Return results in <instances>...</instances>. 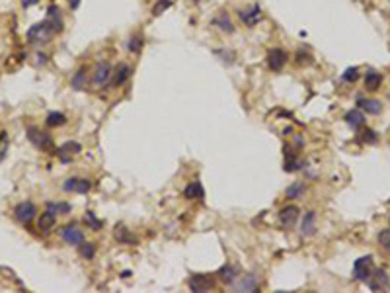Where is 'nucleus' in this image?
<instances>
[{
	"mask_svg": "<svg viewBox=\"0 0 390 293\" xmlns=\"http://www.w3.org/2000/svg\"><path fill=\"white\" fill-rule=\"evenodd\" d=\"M28 139H30V143L39 149V151H45V153H55L57 149H55V143H53V137L49 135V133H45V131H41V129L34 127V125H30L28 127Z\"/></svg>",
	"mask_w": 390,
	"mask_h": 293,
	"instance_id": "1",
	"label": "nucleus"
},
{
	"mask_svg": "<svg viewBox=\"0 0 390 293\" xmlns=\"http://www.w3.org/2000/svg\"><path fill=\"white\" fill-rule=\"evenodd\" d=\"M53 30L49 28V24L43 20L39 24H34L28 32H26V39L28 43H49V39L53 37Z\"/></svg>",
	"mask_w": 390,
	"mask_h": 293,
	"instance_id": "2",
	"label": "nucleus"
},
{
	"mask_svg": "<svg viewBox=\"0 0 390 293\" xmlns=\"http://www.w3.org/2000/svg\"><path fill=\"white\" fill-rule=\"evenodd\" d=\"M111 74H113V69H111V65L107 63V61H100L96 67H94V71H92V86L94 88H104L107 86L109 82H111Z\"/></svg>",
	"mask_w": 390,
	"mask_h": 293,
	"instance_id": "3",
	"label": "nucleus"
},
{
	"mask_svg": "<svg viewBox=\"0 0 390 293\" xmlns=\"http://www.w3.org/2000/svg\"><path fill=\"white\" fill-rule=\"evenodd\" d=\"M365 283L371 287L372 291H386L390 287V277L384 268H376V270H372L371 272L369 279H367Z\"/></svg>",
	"mask_w": 390,
	"mask_h": 293,
	"instance_id": "4",
	"label": "nucleus"
},
{
	"mask_svg": "<svg viewBox=\"0 0 390 293\" xmlns=\"http://www.w3.org/2000/svg\"><path fill=\"white\" fill-rule=\"evenodd\" d=\"M287 61H289V55L281 47H275V49H271L267 53V67H269L271 73H281L285 69V65H287Z\"/></svg>",
	"mask_w": 390,
	"mask_h": 293,
	"instance_id": "5",
	"label": "nucleus"
},
{
	"mask_svg": "<svg viewBox=\"0 0 390 293\" xmlns=\"http://www.w3.org/2000/svg\"><path fill=\"white\" fill-rule=\"evenodd\" d=\"M36 215H37V207L32 202H22L14 207V217L22 225H30L32 221L36 219Z\"/></svg>",
	"mask_w": 390,
	"mask_h": 293,
	"instance_id": "6",
	"label": "nucleus"
},
{
	"mask_svg": "<svg viewBox=\"0 0 390 293\" xmlns=\"http://www.w3.org/2000/svg\"><path fill=\"white\" fill-rule=\"evenodd\" d=\"M238 18L242 20V24H244L246 28H254L258 22H262V18H264L262 6H260V4H252L250 8L238 10Z\"/></svg>",
	"mask_w": 390,
	"mask_h": 293,
	"instance_id": "7",
	"label": "nucleus"
},
{
	"mask_svg": "<svg viewBox=\"0 0 390 293\" xmlns=\"http://www.w3.org/2000/svg\"><path fill=\"white\" fill-rule=\"evenodd\" d=\"M372 272V258L371 256H361L355 260L353 264V277L357 281H367Z\"/></svg>",
	"mask_w": 390,
	"mask_h": 293,
	"instance_id": "8",
	"label": "nucleus"
},
{
	"mask_svg": "<svg viewBox=\"0 0 390 293\" xmlns=\"http://www.w3.org/2000/svg\"><path fill=\"white\" fill-rule=\"evenodd\" d=\"M232 285H234L236 291H246V293L258 291V289H260V275L246 274V275H242V277L238 275V279H236Z\"/></svg>",
	"mask_w": 390,
	"mask_h": 293,
	"instance_id": "9",
	"label": "nucleus"
},
{
	"mask_svg": "<svg viewBox=\"0 0 390 293\" xmlns=\"http://www.w3.org/2000/svg\"><path fill=\"white\" fill-rule=\"evenodd\" d=\"M61 240L69 246H78L84 240V233L76 225H67V227L61 229Z\"/></svg>",
	"mask_w": 390,
	"mask_h": 293,
	"instance_id": "10",
	"label": "nucleus"
},
{
	"mask_svg": "<svg viewBox=\"0 0 390 293\" xmlns=\"http://www.w3.org/2000/svg\"><path fill=\"white\" fill-rule=\"evenodd\" d=\"M187 285H189V289H191V291L205 293V291H209V289H213L215 281H213V277H209V275L195 274L187 279Z\"/></svg>",
	"mask_w": 390,
	"mask_h": 293,
	"instance_id": "11",
	"label": "nucleus"
},
{
	"mask_svg": "<svg viewBox=\"0 0 390 293\" xmlns=\"http://www.w3.org/2000/svg\"><path fill=\"white\" fill-rule=\"evenodd\" d=\"M299 213H301V209L297 205H287V207H283L279 211V223H281V227L285 231H289V229H293L297 225Z\"/></svg>",
	"mask_w": 390,
	"mask_h": 293,
	"instance_id": "12",
	"label": "nucleus"
},
{
	"mask_svg": "<svg viewBox=\"0 0 390 293\" xmlns=\"http://www.w3.org/2000/svg\"><path fill=\"white\" fill-rule=\"evenodd\" d=\"M131 73H133V69L127 65V63H119L115 69H113V74H111V86H115V88H119V86H123L125 82L131 78Z\"/></svg>",
	"mask_w": 390,
	"mask_h": 293,
	"instance_id": "13",
	"label": "nucleus"
},
{
	"mask_svg": "<svg viewBox=\"0 0 390 293\" xmlns=\"http://www.w3.org/2000/svg\"><path fill=\"white\" fill-rule=\"evenodd\" d=\"M80 151H82V145L76 143V141H71V143H65L63 146H59V149L55 151V155L61 159V163H71L72 157L78 155Z\"/></svg>",
	"mask_w": 390,
	"mask_h": 293,
	"instance_id": "14",
	"label": "nucleus"
},
{
	"mask_svg": "<svg viewBox=\"0 0 390 293\" xmlns=\"http://www.w3.org/2000/svg\"><path fill=\"white\" fill-rule=\"evenodd\" d=\"M45 22L49 24V28L53 30V34H61L63 32V28H65V22H63V16H61V12H59V8L57 6H49V10H47V18Z\"/></svg>",
	"mask_w": 390,
	"mask_h": 293,
	"instance_id": "15",
	"label": "nucleus"
},
{
	"mask_svg": "<svg viewBox=\"0 0 390 293\" xmlns=\"http://www.w3.org/2000/svg\"><path fill=\"white\" fill-rule=\"evenodd\" d=\"M90 188H92L90 180H84V178H69L63 184L65 192H76V194H88Z\"/></svg>",
	"mask_w": 390,
	"mask_h": 293,
	"instance_id": "16",
	"label": "nucleus"
},
{
	"mask_svg": "<svg viewBox=\"0 0 390 293\" xmlns=\"http://www.w3.org/2000/svg\"><path fill=\"white\" fill-rule=\"evenodd\" d=\"M316 233V211H306L301 221V235L312 237Z\"/></svg>",
	"mask_w": 390,
	"mask_h": 293,
	"instance_id": "17",
	"label": "nucleus"
},
{
	"mask_svg": "<svg viewBox=\"0 0 390 293\" xmlns=\"http://www.w3.org/2000/svg\"><path fill=\"white\" fill-rule=\"evenodd\" d=\"M343 119H345V123L353 129V131H359L361 127H365V121H367V119H365V113H363L361 110L347 111Z\"/></svg>",
	"mask_w": 390,
	"mask_h": 293,
	"instance_id": "18",
	"label": "nucleus"
},
{
	"mask_svg": "<svg viewBox=\"0 0 390 293\" xmlns=\"http://www.w3.org/2000/svg\"><path fill=\"white\" fill-rule=\"evenodd\" d=\"M55 225H57V213L53 211H43L41 215H39V221H37V227H39V231L41 233H49V231H53Z\"/></svg>",
	"mask_w": 390,
	"mask_h": 293,
	"instance_id": "19",
	"label": "nucleus"
},
{
	"mask_svg": "<svg viewBox=\"0 0 390 293\" xmlns=\"http://www.w3.org/2000/svg\"><path fill=\"white\" fill-rule=\"evenodd\" d=\"M213 26H217V28H219L223 34H229V36L236 32V26L232 24L231 16H229L227 12H221V14H219V16L213 20Z\"/></svg>",
	"mask_w": 390,
	"mask_h": 293,
	"instance_id": "20",
	"label": "nucleus"
},
{
	"mask_svg": "<svg viewBox=\"0 0 390 293\" xmlns=\"http://www.w3.org/2000/svg\"><path fill=\"white\" fill-rule=\"evenodd\" d=\"M217 275H219V279L223 281V283H227V285H232L236 279H238V270L234 268V266H231V264H225L219 272H217Z\"/></svg>",
	"mask_w": 390,
	"mask_h": 293,
	"instance_id": "21",
	"label": "nucleus"
},
{
	"mask_svg": "<svg viewBox=\"0 0 390 293\" xmlns=\"http://www.w3.org/2000/svg\"><path fill=\"white\" fill-rule=\"evenodd\" d=\"M86 73H88V71H86V67H80L76 73L72 74L71 86L76 92H80V90H84V88H86V84H88V74Z\"/></svg>",
	"mask_w": 390,
	"mask_h": 293,
	"instance_id": "22",
	"label": "nucleus"
},
{
	"mask_svg": "<svg viewBox=\"0 0 390 293\" xmlns=\"http://www.w3.org/2000/svg\"><path fill=\"white\" fill-rule=\"evenodd\" d=\"M357 104H359L361 110L367 111L369 115H378V113L382 111V102H378V100H365V98H359Z\"/></svg>",
	"mask_w": 390,
	"mask_h": 293,
	"instance_id": "23",
	"label": "nucleus"
},
{
	"mask_svg": "<svg viewBox=\"0 0 390 293\" xmlns=\"http://www.w3.org/2000/svg\"><path fill=\"white\" fill-rule=\"evenodd\" d=\"M380 84H382V74L380 73H376V71H372V69L365 73V88H367V90H371V92L378 90Z\"/></svg>",
	"mask_w": 390,
	"mask_h": 293,
	"instance_id": "24",
	"label": "nucleus"
},
{
	"mask_svg": "<svg viewBox=\"0 0 390 293\" xmlns=\"http://www.w3.org/2000/svg\"><path fill=\"white\" fill-rule=\"evenodd\" d=\"M306 194V184L304 182H293L287 190H285V196L287 200H301Z\"/></svg>",
	"mask_w": 390,
	"mask_h": 293,
	"instance_id": "25",
	"label": "nucleus"
},
{
	"mask_svg": "<svg viewBox=\"0 0 390 293\" xmlns=\"http://www.w3.org/2000/svg\"><path fill=\"white\" fill-rule=\"evenodd\" d=\"M183 196H185L187 200H203V198H205V190H203L201 182H191L185 190H183Z\"/></svg>",
	"mask_w": 390,
	"mask_h": 293,
	"instance_id": "26",
	"label": "nucleus"
},
{
	"mask_svg": "<svg viewBox=\"0 0 390 293\" xmlns=\"http://www.w3.org/2000/svg\"><path fill=\"white\" fill-rule=\"evenodd\" d=\"M142 47H144V37H142L141 34H135V36L129 37V41H127V51H129V53L139 55L142 51Z\"/></svg>",
	"mask_w": 390,
	"mask_h": 293,
	"instance_id": "27",
	"label": "nucleus"
},
{
	"mask_svg": "<svg viewBox=\"0 0 390 293\" xmlns=\"http://www.w3.org/2000/svg\"><path fill=\"white\" fill-rule=\"evenodd\" d=\"M45 123H47L49 127H61V125H65V123H67V115H65V113H61V111H51V113L47 115Z\"/></svg>",
	"mask_w": 390,
	"mask_h": 293,
	"instance_id": "28",
	"label": "nucleus"
},
{
	"mask_svg": "<svg viewBox=\"0 0 390 293\" xmlns=\"http://www.w3.org/2000/svg\"><path fill=\"white\" fill-rule=\"evenodd\" d=\"M115 238H117L121 244H135V242H137V238L133 237V235L129 233V229H125V227H115Z\"/></svg>",
	"mask_w": 390,
	"mask_h": 293,
	"instance_id": "29",
	"label": "nucleus"
},
{
	"mask_svg": "<svg viewBox=\"0 0 390 293\" xmlns=\"http://www.w3.org/2000/svg\"><path fill=\"white\" fill-rule=\"evenodd\" d=\"M47 209L49 211H53V213H59V215H67V213H71V203L67 202H49L47 203Z\"/></svg>",
	"mask_w": 390,
	"mask_h": 293,
	"instance_id": "30",
	"label": "nucleus"
},
{
	"mask_svg": "<svg viewBox=\"0 0 390 293\" xmlns=\"http://www.w3.org/2000/svg\"><path fill=\"white\" fill-rule=\"evenodd\" d=\"M78 252H80V256L86 258V260H92V258L96 256V244L94 242H80L78 244Z\"/></svg>",
	"mask_w": 390,
	"mask_h": 293,
	"instance_id": "31",
	"label": "nucleus"
},
{
	"mask_svg": "<svg viewBox=\"0 0 390 293\" xmlns=\"http://www.w3.org/2000/svg\"><path fill=\"white\" fill-rule=\"evenodd\" d=\"M295 63H297L299 67H308V65H312V63H314V59H312V55H310L308 51L299 49V51L295 53Z\"/></svg>",
	"mask_w": 390,
	"mask_h": 293,
	"instance_id": "32",
	"label": "nucleus"
},
{
	"mask_svg": "<svg viewBox=\"0 0 390 293\" xmlns=\"http://www.w3.org/2000/svg\"><path fill=\"white\" fill-rule=\"evenodd\" d=\"M84 223L88 225V229H92V231H100V229L104 227V221L98 219V217H96V213H92V211H86V215H84Z\"/></svg>",
	"mask_w": 390,
	"mask_h": 293,
	"instance_id": "33",
	"label": "nucleus"
},
{
	"mask_svg": "<svg viewBox=\"0 0 390 293\" xmlns=\"http://www.w3.org/2000/svg\"><path fill=\"white\" fill-rule=\"evenodd\" d=\"M302 166L304 165H302L301 161H297L295 155L291 153V155L287 157V161H285V172H297V170H301Z\"/></svg>",
	"mask_w": 390,
	"mask_h": 293,
	"instance_id": "34",
	"label": "nucleus"
},
{
	"mask_svg": "<svg viewBox=\"0 0 390 293\" xmlns=\"http://www.w3.org/2000/svg\"><path fill=\"white\" fill-rule=\"evenodd\" d=\"M8 149H10V139H8V133H6V131H0V163L6 159V155H8Z\"/></svg>",
	"mask_w": 390,
	"mask_h": 293,
	"instance_id": "35",
	"label": "nucleus"
},
{
	"mask_svg": "<svg viewBox=\"0 0 390 293\" xmlns=\"http://www.w3.org/2000/svg\"><path fill=\"white\" fill-rule=\"evenodd\" d=\"M378 244H380L382 250H386L390 254V229H384V231L378 233Z\"/></svg>",
	"mask_w": 390,
	"mask_h": 293,
	"instance_id": "36",
	"label": "nucleus"
},
{
	"mask_svg": "<svg viewBox=\"0 0 390 293\" xmlns=\"http://www.w3.org/2000/svg\"><path fill=\"white\" fill-rule=\"evenodd\" d=\"M170 6H172V2H170V0H158V2L152 6V16H160V14H164Z\"/></svg>",
	"mask_w": 390,
	"mask_h": 293,
	"instance_id": "37",
	"label": "nucleus"
},
{
	"mask_svg": "<svg viewBox=\"0 0 390 293\" xmlns=\"http://www.w3.org/2000/svg\"><path fill=\"white\" fill-rule=\"evenodd\" d=\"M357 78H359V69L357 67H349L345 73L341 74V80L343 82H355Z\"/></svg>",
	"mask_w": 390,
	"mask_h": 293,
	"instance_id": "38",
	"label": "nucleus"
},
{
	"mask_svg": "<svg viewBox=\"0 0 390 293\" xmlns=\"http://www.w3.org/2000/svg\"><path fill=\"white\" fill-rule=\"evenodd\" d=\"M363 141H365L367 145H374V143L378 141V135H376L372 129H365V131H363Z\"/></svg>",
	"mask_w": 390,
	"mask_h": 293,
	"instance_id": "39",
	"label": "nucleus"
},
{
	"mask_svg": "<svg viewBox=\"0 0 390 293\" xmlns=\"http://www.w3.org/2000/svg\"><path fill=\"white\" fill-rule=\"evenodd\" d=\"M67 2H69L71 10H78V6H80V2H82V0H67Z\"/></svg>",
	"mask_w": 390,
	"mask_h": 293,
	"instance_id": "40",
	"label": "nucleus"
},
{
	"mask_svg": "<svg viewBox=\"0 0 390 293\" xmlns=\"http://www.w3.org/2000/svg\"><path fill=\"white\" fill-rule=\"evenodd\" d=\"M37 2H39V0H22V6H24V8H30V6H34Z\"/></svg>",
	"mask_w": 390,
	"mask_h": 293,
	"instance_id": "41",
	"label": "nucleus"
},
{
	"mask_svg": "<svg viewBox=\"0 0 390 293\" xmlns=\"http://www.w3.org/2000/svg\"><path fill=\"white\" fill-rule=\"evenodd\" d=\"M47 55H43V53H37V65H45L47 63V59H45Z\"/></svg>",
	"mask_w": 390,
	"mask_h": 293,
	"instance_id": "42",
	"label": "nucleus"
}]
</instances>
